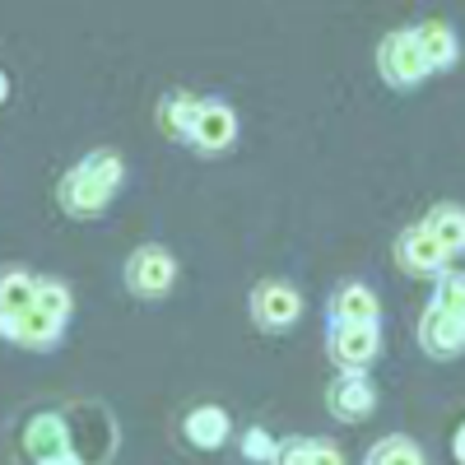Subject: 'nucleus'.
Segmentation results:
<instances>
[{"instance_id":"obj_1","label":"nucleus","mask_w":465,"mask_h":465,"mask_svg":"<svg viewBox=\"0 0 465 465\" xmlns=\"http://www.w3.org/2000/svg\"><path fill=\"white\" fill-rule=\"evenodd\" d=\"M122 182H126L122 153H116V149H94V153H84V159L61 177V186H56L61 210L74 214V219H94V214L107 210V201L116 196V186H122Z\"/></svg>"},{"instance_id":"obj_2","label":"nucleus","mask_w":465,"mask_h":465,"mask_svg":"<svg viewBox=\"0 0 465 465\" xmlns=\"http://www.w3.org/2000/svg\"><path fill=\"white\" fill-rule=\"evenodd\" d=\"M377 70L391 89H414L429 80V65H423V52L414 43V28H391L377 47Z\"/></svg>"},{"instance_id":"obj_3","label":"nucleus","mask_w":465,"mask_h":465,"mask_svg":"<svg viewBox=\"0 0 465 465\" xmlns=\"http://www.w3.org/2000/svg\"><path fill=\"white\" fill-rule=\"evenodd\" d=\"M126 284H131L135 298H163V293L177 284V261H173V252L159 247V242L135 247L131 261H126Z\"/></svg>"},{"instance_id":"obj_4","label":"nucleus","mask_w":465,"mask_h":465,"mask_svg":"<svg viewBox=\"0 0 465 465\" xmlns=\"http://www.w3.org/2000/svg\"><path fill=\"white\" fill-rule=\"evenodd\" d=\"M252 317L261 331H289L302 317V293L284 280H261L252 289Z\"/></svg>"},{"instance_id":"obj_5","label":"nucleus","mask_w":465,"mask_h":465,"mask_svg":"<svg viewBox=\"0 0 465 465\" xmlns=\"http://www.w3.org/2000/svg\"><path fill=\"white\" fill-rule=\"evenodd\" d=\"M326 410L340 419V423H363L372 419L377 410V386L368 372H340L331 386H326Z\"/></svg>"},{"instance_id":"obj_6","label":"nucleus","mask_w":465,"mask_h":465,"mask_svg":"<svg viewBox=\"0 0 465 465\" xmlns=\"http://www.w3.org/2000/svg\"><path fill=\"white\" fill-rule=\"evenodd\" d=\"M396 261L410 270V275H423V280H438L451 270V256L433 242V232L423 228V223H410L401 228V238H396Z\"/></svg>"},{"instance_id":"obj_7","label":"nucleus","mask_w":465,"mask_h":465,"mask_svg":"<svg viewBox=\"0 0 465 465\" xmlns=\"http://www.w3.org/2000/svg\"><path fill=\"white\" fill-rule=\"evenodd\" d=\"M381 349V331L377 326H331L326 335V354L340 372H363Z\"/></svg>"},{"instance_id":"obj_8","label":"nucleus","mask_w":465,"mask_h":465,"mask_svg":"<svg viewBox=\"0 0 465 465\" xmlns=\"http://www.w3.org/2000/svg\"><path fill=\"white\" fill-rule=\"evenodd\" d=\"M232 140H238V112H232L223 98H201L196 126H191L186 144H196L201 153H223Z\"/></svg>"},{"instance_id":"obj_9","label":"nucleus","mask_w":465,"mask_h":465,"mask_svg":"<svg viewBox=\"0 0 465 465\" xmlns=\"http://www.w3.org/2000/svg\"><path fill=\"white\" fill-rule=\"evenodd\" d=\"M419 344H423L429 359H460L465 354V322L438 312V307L429 302L423 317H419Z\"/></svg>"},{"instance_id":"obj_10","label":"nucleus","mask_w":465,"mask_h":465,"mask_svg":"<svg viewBox=\"0 0 465 465\" xmlns=\"http://www.w3.org/2000/svg\"><path fill=\"white\" fill-rule=\"evenodd\" d=\"M331 326H377L381 322V302L368 284H340L326 302Z\"/></svg>"},{"instance_id":"obj_11","label":"nucleus","mask_w":465,"mask_h":465,"mask_svg":"<svg viewBox=\"0 0 465 465\" xmlns=\"http://www.w3.org/2000/svg\"><path fill=\"white\" fill-rule=\"evenodd\" d=\"M24 447H28L33 465H37V460H52V456H61V451H70V447H74L70 423H65L61 414H52V410L33 414V419L24 423Z\"/></svg>"},{"instance_id":"obj_12","label":"nucleus","mask_w":465,"mask_h":465,"mask_svg":"<svg viewBox=\"0 0 465 465\" xmlns=\"http://www.w3.org/2000/svg\"><path fill=\"white\" fill-rule=\"evenodd\" d=\"M414 43H419V52H423V65H429V74H433V70H451L456 56H460V37H456V28H451L447 19H423V24H414Z\"/></svg>"},{"instance_id":"obj_13","label":"nucleus","mask_w":465,"mask_h":465,"mask_svg":"<svg viewBox=\"0 0 465 465\" xmlns=\"http://www.w3.org/2000/svg\"><path fill=\"white\" fill-rule=\"evenodd\" d=\"M61 322H52L47 312H37V307H28V312L10 317V322H0V335L24 344V349H56L61 344Z\"/></svg>"},{"instance_id":"obj_14","label":"nucleus","mask_w":465,"mask_h":465,"mask_svg":"<svg viewBox=\"0 0 465 465\" xmlns=\"http://www.w3.org/2000/svg\"><path fill=\"white\" fill-rule=\"evenodd\" d=\"M228 433H232V423H228V414L219 405H196V410H186V419H182V438L191 447H201V451L223 447Z\"/></svg>"},{"instance_id":"obj_15","label":"nucleus","mask_w":465,"mask_h":465,"mask_svg":"<svg viewBox=\"0 0 465 465\" xmlns=\"http://www.w3.org/2000/svg\"><path fill=\"white\" fill-rule=\"evenodd\" d=\"M419 223L433 232V242H438L451 261H456V256H465V205L442 201V205H433L429 214H423Z\"/></svg>"},{"instance_id":"obj_16","label":"nucleus","mask_w":465,"mask_h":465,"mask_svg":"<svg viewBox=\"0 0 465 465\" xmlns=\"http://www.w3.org/2000/svg\"><path fill=\"white\" fill-rule=\"evenodd\" d=\"M37 302V275H28L24 265H5L0 270V322H10Z\"/></svg>"},{"instance_id":"obj_17","label":"nucleus","mask_w":465,"mask_h":465,"mask_svg":"<svg viewBox=\"0 0 465 465\" xmlns=\"http://www.w3.org/2000/svg\"><path fill=\"white\" fill-rule=\"evenodd\" d=\"M196 112H201V98H191V94H168L159 103V126L173 135V140H186L191 126H196Z\"/></svg>"},{"instance_id":"obj_18","label":"nucleus","mask_w":465,"mask_h":465,"mask_svg":"<svg viewBox=\"0 0 465 465\" xmlns=\"http://www.w3.org/2000/svg\"><path fill=\"white\" fill-rule=\"evenodd\" d=\"M363 465H423V447L405 433H391V438H381L368 447Z\"/></svg>"},{"instance_id":"obj_19","label":"nucleus","mask_w":465,"mask_h":465,"mask_svg":"<svg viewBox=\"0 0 465 465\" xmlns=\"http://www.w3.org/2000/svg\"><path fill=\"white\" fill-rule=\"evenodd\" d=\"M433 307L447 312V317H456V322H465V270L451 265L447 275L433 280Z\"/></svg>"},{"instance_id":"obj_20","label":"nucleus","mask_w":465,"mask_h":465,"mask_svg":"<svg viewBox=\"0 0 465 465\" xmlns=\"http://www.w3.org/2000/svg\"><path fill=\"white\" fill-rule=\"evenodd\" d=\"M33 307L65 326V317H70V289H65L61 280H37V302H33Z\"/></svg>"},{"instance_id":"obj_21","label":"nucleus","mask_w":465,"mask_h":465,"mask_svg":"<svg viewBox=\"0 0 465 465\" xmlns=\"http://www.w3.org/2000/svg\"><path fill=\"white\" fill-rule=\"evenodd\" d=\"M275 465H317V438H284Z\"/></svg>"},{"instance_id":"obj_22","label":"nucleus","mask_w":465,"mask_h":465,"mask_svg":"<svg viewBox=\"0 0 465 465\" xmlns=\"http://www.w3.org/2000/svg\"><path fill=\"white\" fill-rule=\"evenodd\" d=\"M242 451H247V460H270V465H275L280 442H275V438H270V433L261 429V423H256V429H247V433H242Z\"/></svg>"},{"instance_id":"obj_23","label":"nucleus","mask_w":465,"mask_h":465,"mask_svg":"<svg viewBox=\"0 0 465 465\" xmlns=\"http://www.w3.org/2000/svg\"><path fill=\"white\" fill-rule=\"evenodd\" d=\"M317 465H344V451L331 438H317Z\"/></svg>"},{"instance_id":"obj_24","label":"nucleus","mask_w":465,"mask_h":465,"mask_svg":"<svg viewBox=\"0 0 465 465\" xmlns=\"http://www.w3.org/2000/svg\"><path fill=\"white\" fill-rule=\"evenodd\" d=\"M37 465H89V460L70 447V451H61V456H52V460H37Z\"/></svg>"},{"instance_id":"obj_25","label":"nucleus","mask_w":465,"mask_h":465,"mask_svg":"<svg viewBox=\"0 0 465 465\" xmlns=\"http://www.w3.org/2000/svg\"><path fill=\"white\" fill-rule=\"evenodd\" d=\"M451 456H456V465H465V423L451 433Z\"/></svg>"},{"instance_id":"obj_26","label":"nucleus","mask_w":465,"mask_h":465,"mask_svg":"<svg viewBox=\"0 0 465 465\" xmlns=\"http://www.w3.org/2000/svg\"><path fill=\"white\" fill-rule=\"evenodd\" d=\"M5 98H10V74L0 70V103H5Z\"/></svg>"}]
</instances>
